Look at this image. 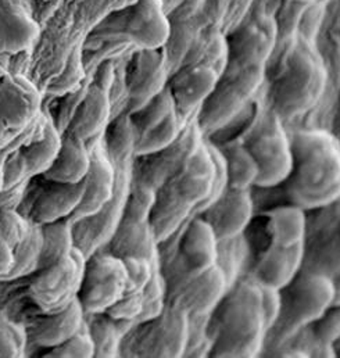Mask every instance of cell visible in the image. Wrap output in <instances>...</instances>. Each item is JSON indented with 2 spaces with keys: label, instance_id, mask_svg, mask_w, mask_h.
<instances>
[{
  "label": "cell",
  "instance_id": "1",
  "mask_svg": "<svg viewBox=\"0 0 340 358\" xmlns=\"http://www.w3.org/2000/svg\"><path fill=\"white\" fill-rule=\"evenodd\" d=\"M201 135L156 190L150 225L159 245L170 241L227 186L222 156L217 148L203 142Z\"/></svg>",
  "mask_w": 340,
  "mask_h": 358
},
{
  "label": "cell",
  "instance_id": "2",
  "mask_svg": "<svg viewBox=\"0 0 340 358\" xmlns=\"http://www.w3.org/2000/svg\"><path fill=\"white\" fill-rule=\"evenodd\" d=\"M211 357H255L267 342L262 290L255 279L235 282L208 314Z\"/></svg>",
  "mask_w": 340,
  "mask_h": 358
},
{
  "label": "cell",
  "instance_id": "3",
  "mask_svg": "<svg viewBox=\"0 0 340 358\" xmlns=\"http://www.w3.org/2000/svg\"><path fill=\"white\" fill-rule=\"evenodd\" d=\"M293 164L286 183L292 204L323 208L340 199V143L325 131H297L290 138Z\"/></svg>",
  "mask_w": 340,
  "mask_h": 358
},
{
  "label": "cell",
  "instance_id": "4",
  "mask_svg": "<svg viewBox=\"0 0 340 358\" xmlns=\"http://www.w3.org/2000/svg\"><path fill=\"white\" fill-rule=\"evenodd\" d=\"M281 292V313L274 332L279 343L292 339L296 334L314 324L334 301L332 276L325 272H302Z\"/></svg>",
  "mask_w": 340,
  "mask_h": 358
},
{
  "label": "cell",
  "instance_id": "5",
  "mask_svg": "<svg viewBox=\"0 0 340 358\" xmlns=\"http://www.w3.org/2000/svg\"><path fill=\"white\" fill-rule=\"evenodd\" d=\"M325 78L327 74L318 56L309 48H295L275 83V113L281 117L307 111L321 96Z\"/></svg>",
  "mask_w": 340,
  "mask_h": 358
},
{
  "label": "cell",
  "instance_id": "6",
  "mask_svg": "<svg viewBox=\"0 0 340 358\" xmlns=\"http://www.w3.org/2000/svg\"><path fill=\"white\" fill-rule=\"evenodd\" d=\"M189 338V315L170 303L157 317L138 322L125 335L121 356L182 357Z\"/></svg>",
  "mask_w": 340,
  "mask_h": 358
},
{
  "label": "cell",
  "instance_id": "7",
  "mask_svg": "<svg viewBox=\"0 0 340 358\" xmlns=\"http://www.w3.org/2000/svg\"><path fill=\"white\" fill-rule=\"evenodd\" d=\"M262 76L264 67L242 69L225 64L215 88L196 114L200 132H215L235 120L260 87Z\"/></svg>",
  "mask_w": 340,
  "mask_h": 358
},
{
  "label": "cell",
  "instance_id": "8",
  "mask_svg": "<svg viewBox=\"0 0 340 358\" xmlns=\"http://www.w3.org/2000/svg\"><path fill=\"white\" fill-rule=\"evenodd\" d=\"M156 192L142 185H134L115 232L103 248L118 256H143L159 260V243L150 225V211Z\"/></svg>",
  "mask_w": 340,
  "mask_h": 358
},
{
  "label": "cell",
  "instance_id": "9",
  "mask_svg": "<svg viewBox=\"0 0 340 358\" xmlns=\"http://www.w3.org/2000/svg\"><path fill=\"white\" fill-rule=\"evenodd\" d=\"M245 146L258 167L255 187H275L288 179L293 164L292 142L275 111L255 124Z\"/></svg>",
  "mask_w": 340,
  "mask_h": 358
},
{
  "label": "cell",
  "instance_id": "10",
  "mask_svg": "<svg viewBox=\"0 0 340 358\" xmlns=\"http://www.w3.org/2000/svg\"><path fill=\"white\" fill-rule=\"evenodd\" d=\"M85 263L84 253L76 248L56 264L39 269V275L27 287V294L36 310L53 314L67 308L78 297Z\"/></svg>",
  "mask_w": 340,
  "mask_h": 358
},
{
  "label": "cell",
  "instance_id": "11",
  "mask_svg": "<svg viewBox=\"0 0 340 358\" xmlns=\"http://www.w3.org/2000/svg\"><path fill=\"white\" fill-rule=\"evenodd\" d=\"M128 273L124 260L106 249L86 257L78 300L85 315L106 313L127 292Z\"/></svg>",
  "mask_w": 340,
  "mask_h": 358
},
{
  "label": "cell",
  "instance_id": "12",
  "mask_svg": "<svg viewBox=\"0 0 340 358\" xmlns=\"http://www.w3.org/2000/svg\"><path fill=\"white\" fill-rule=\"evenodd\" d=\"M227 64V52L217 57L207 56L182 66L167 84L176 108L186 121L197 114L203 101L215 88Z\"/></svg>",
  "mask_w": 340,
  "mask_h": 358
},
{
  "label": "cell",
  "instance_id": "13",
  "mask_svg": "<svg viewBox=\"0 0 340 358\" xmlns=\"http://www.w3.org/2000/svg\"><path fill=\"white\" fill-rule=\"evenodd\" d=\"M172 268L166 271L163 278L172 279L173 275H193L201 273L218 264L220 241L217 239L211 227L199 215H193L178 231Z\"/></svg>",
  "mask_w": 340,
  "mask_h": 358
},
{
  "label": "cell",
  "instance_id": "14",
  "mask_svg": "<svg viewBox=\"0 0 340 358\" xmlns=\"http://www.w3.org/2000/svg\"><path fill=\"white\" fill-rule=\"evenodd\" d=\"M62 143V132L52 120H46L42 134L15 155L3 170V189L22 185L27 179L42 176L55 162Z\"/></svg>",
  "mask_w": 340,
  "mask_h": 358
},
{
  "label": "cell",
  "instance_id": "15",
  "mask_svg": "<svg viewBox=\"0 0 340 358\" xmlns=\"http://www.w3.org/2000/svg\"><path fill=\"white\" fill-rule=\"evenodd\" d=\"M252 190L224 187L199 215L211 227L220 242L241 238L253 217Z\"/></svg>",
  "mask_w": 340,
  "mask_h": 358
},
{
  "label": "cell",
  "instance_id": "16",
  "mask_svg": "<svg viewBox=\"0 0 340 358\" xmlns=\"http://www.w3.org/2000/svg\"><path fill=\"white\" fill-rule=\"evenodd\" d=\"M46 182L48 185L41 186L39 192L34 190V199L22 197L17 207H24L25 211H21V214L38 227L70 218L80 206L85 192L84 180L78 183H63L46 178Z\"/></svg>",
  "mask_w": 340,
  "mask_h": 358
},
{
  "label": "cell",
  "instance_id": "17",
  "mask_svg": "<svg viewBox=\"0 0 340 358\" xmlns=\"http://www.w3.org/2000/svg\"><path fill=\"white\" fill-rule=\"evenodd\" d=\"M90 148V166L86 174L85 192L80 206L71 214V222H77L87 217L96 215L101 211L107 203L113 199L115 183H117V170L113 159L110 157L104 139L89 145Z\"/></svg>",
  "mask_w": 340,
  "mask_h": 358
},
{
  "label": "cell",
  "instance_id": "18",
  "mask_svg": "<svg viewBox=\"0 0 340 358\" xmlns=\"http://www.w3.org/2000/svg\"><path fill=\"white\" fill-rule=\"evenodd\" d=\"M85 313L78 297L64 310L53 314H43L36 310L32 315H28L22 322L27 334V343L36 348L53 349L76 332L85 324Z\"/></svg>",
  "mask_w": 340,
  "mask_h": 358
},
{
  "label": "cell",
  "instance_id": "19",
  "mask_svg": "<svg viewBox=\"0 0 340 358\" xmlns=\"http://www.w3.org/2000/svg\"><path fill=\"white\" fill-rule=\"evenodd\" d=\"M41 108L36 87L22 76H6L0 83V120L15 134L32 127Z\"/></svg>",
  "mask_w": 340,
  "mask_h": 358
},
{
  "label": "cell",
  "instance_id": "20",
  "mask_svg": "<svg viewBox=\"0 0 340 358\" xmlns=\"http://www.w3.org/2000/svg\"><path fill=\"white\" fill-rule=\"evenodd\" d=\"M125 36L142 49H160L169 39L170 25L160 0H138L125 17Z\"/></svg>",
  "mask_w": 340,
  "mask_h": 358
},
{
  "label": "cell",
  "instance_id": "21",
  "mask_svg": "<svg viewBox=\"0 0 340 358\" xmlns=\"http://www.w3.org/2000/svg\"><path fill=\"white\" fill-rule=\"evenodd\" d=\"M306 260V243L281 246L269 243L260 256L252 278L260 286L281 290L302 271Z\"/></svg>",
  "mask_w": 340,
  "mask_h": 358
},
{
  "label": "cell",
  "instance_id": "22",
  "mask_svg": "<svg viewBox=\"0 0 340 358\" xmlns=\"http://www.w3.org/2000/svg\"><path fill=\"white\" fill-rule=\"evenodd\" d=\"M39 35V27L24 0H0V56L29 50Z\"/></svg>",
  "mask_w": 340,
  "mask_h": 358
},
{
  "label": "cell",
  "instance_id": "23",
  "mask_svg": "<svg viewBox=\"0 0 340 358\" xmlns=\"http://www.w3.org/2000/svg\"><path fill=\"white\" fill-rule=\"evenodd\" d=\"M157 50L159 49H143V53L139 56L134 67V71L128 80V114L146 106L155 96L167 87L164 62Z\"/></svg>",
  "mask_w": 340,
  "mask_h": 358
},
{
  "label": "cell",
  "instance_id": "24",
  "mask_svg": "<svg viewBox=\"0 0 340 358\" xmlns=\"http://www.w3.org/2000/svg\"><path fill=\"white\" fill-rule=\"evenodd\" d=\"M110 115L111 106L107 90L94 87L70 120L66 131L81 138L87 145H92L106 134L110 125Z\"/></svg>",
  "mask_w": 340,
  "mask_h": 358
},
{
  "label": "cell",
  "instance_id": "25",
  "mask_svg": "<svg viewBox=\"0 0 340 358\" xmlns=\"http://www.w3.org/2000/svg\"><path fill=\"white\" fill-rule=\"evenodd\" d=\"M89 166V145L81 138L64 131L62 132V143L57 156L42 176L55 182L78 183L85 179Z\"/></svg>",
  "mask_w": 340,
  "mask_h": 358
},
{
  "label": "cell",
  "instance_id": "26",
  "mask_svg": "<svg viewBox=\"0 0 340 358\" xmlns=\"http://www.w3.org/2000/svg\"><path fill=\"white\" fill-rule=\"evenodd\" d=\"M306 210L296 204L276 207L267 213V232L269 243L293 246L306 243Z\"/></svg>",
  "mask_w": 340,
  "mask_h": 358
},
{
  "label": "cell",
  "instance_id": "27",
  "mask_svg": "<svg viewBox=\"0 0 340 358\" xmlns=\"http://www.w3.org/2000/svg\"><path fill=\"white\" fill-rule=\"evenodd\" d=\"M85 320L94 345V357H120L122 341L135 324L117 321L106 313L86 315Z\"/></svg>",
  "mask_w": 340,
  "mask_h": 358
},
{
  "label": "cell",
  "instance_id": "28",
  "mask_svg": "<svg viewBox=\"0 0 340 358\" xmlns=\"http://www.w3.org/2000/svg\"><path fill=\"white\" fill-rule=\"evenodd\" d=\"M224 166L227 187L252 190L258 178V167L245 143L231 142L218 149Z\"/></svg>",
  "mask_w": 340,
  "mask_h": 358
},
{
  "label": "cell",
  "instance_id": "29",
  "mask_svg": "<svg viewBox=\"0 0 340 358\" xmlns=\"http://www.w3.org/2000/svg\"><path fill=\"white\" fill-rule=\"evenodd\" d=\"M42 249L38 269L46 268L67 257L76 249L73 222L70 218L45 224L41 227Z\"/></svg>",
  "mask_w": 340,
  "mask_h": 358
},
{
  "label": "cell",
  "instance_id": "30",
  "mask_svg": "<svg viewBox=\"0 0 340 358\" xmlns=\"http://www.w3.org/2000/svg\"><path fill=\"white\" fill-rule=\"evenodd\" d=\"M121 259L128 273L125 293H143L155 273L160 271V260H152L143 256H125Z\"/></svg>",
  "mask_w": 340,
  "mask_h": 358
},
{
  "label": "cell",
  "instance_id": "31",
  "mask_svg": "<svg viewBox=\"0 0 340 358\" xmlns=\"http://www.w3.org/2000/svg\"><path fill=\"white\" fill-rule=\"evenodd\" d=\"M27 346L24 325L0 314V357H22Z\"/></svg>",
  "mask_w": 340,
  "mask_h": 358
},
{
  "label": "cell",
  "instance_id": "32",
  "mask_svg": "<svg viewBox=\"0 0 340 358\" xmlns=\"http://www.w3.org/2000/svg\"><path fill=\"white\" fill-rule=\"evenodd\" d=\"M314 334L316 343L325 353L331 350L340 341V306H331L314 324L310 325Z\"/></svg>",
  "mask_w": 340,
  "mask_h": 358
},
{
  "label": "cell",
  "instance_id": "33",
  "mask_svg": "<svg viewBox=\"0 0 340 358\" xmlns=\"http://www.w3.org/2000/svg\"><path fill=\"white\" fill-rule=\"evenodd\" d=\"M86 318V317H85ZM46 358H90L94 357V345L92 336L89 334L87 325L81 327L78 332H76L71 338H69L62 345L49 349L45 355Z\"/></svg>",
  "mask_w": 340,
  "mask_h": 358
},
{
  "label": "cell",
  "instance_id": "34",
  "mask_svg": "<svg viewBox=\"0 0 340 358\" xmlns=\"http://www.w3.org/2000/svg\"><path fill=\"white\" fill-rule=\"evenodd\" d=\"M145 306L143 293H125L115 304H113L106 314L117 321L136 324Z\"/></svg>",
  "mask_w": 340,
  "mask_h": 358
},
{
  "label": "cell",
  "instance_id": "35",
  "mask_svg": "<svg viewBox=\"0 0 340 358\" xmlns=\"http://www.w3.org/2000/svg\"><path fill=\"white\" fill-rule=\"evenodd\" d=\"M262 290V311L265 318V325L269 329L275 325L281 313V292L271 287L261 286Z\"/></svg>",
  "mask_w": 340,
  "mask_h": 358
},
{
  "label": "cell",
  "instance_id": "36",
  "mask_svg": "<svg viewBox=\"0 0 340 358\" xmlns=\"http://www.w3.org/2000/svg\"><path fill=\"white\" fill-rule=\"evenodd\" d=\"M14 266V250L11 245L0 236V280Z\"/></svg>",
  "mask_w": 340,
  "mask_h": 358
},
{
  "label": "cell",
  "instance_id": "37",
  "mask_svg": "<svg viewBox=\"0 0 340 358\" xmlns=\"http://www.w3.org/2000/svg\"><path fill=\"white\" fill-rule=\"evenodd\" d=\"M334 283V301L332 306H340V272L332 276Z\"/></svg>",
  "mask_w": 340,
  "mask_h": 358
},
{
  "label": "cell",
  "instance_id": "38",
  "mask_svg": "<svg viewBox=\"0 0 340 358\" xmlns=\"http://www.w3.org/2000/svg\"><path fill=\"white\" fill-rule=\"evenodd\" d=\"M6 135H7V128L4 127V124H3L1 120H0V142H3V139H4Z\"/></svg>",
  "mask_w": 340,
  "mask_h": 358
},
{
  "label": "cell",
  "instance_id": "39",
  "mask_svg": "<svg viewBox=\"0 0 340 358\" xmlns=\"http://www.w3.org/2000/svg\"><path fill=\"white\" fill-rule=\"evenodd\" d=\"M302 1H313V0H302Z\"/></svg>",
  "mask_w": 340,
  "mask_h": 358
}]
</instances>
